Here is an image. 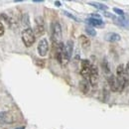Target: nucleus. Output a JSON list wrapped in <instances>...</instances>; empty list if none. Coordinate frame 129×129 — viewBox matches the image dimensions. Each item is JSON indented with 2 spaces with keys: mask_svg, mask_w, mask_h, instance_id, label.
I'll return each mask as SVG.
<instances>
[{
  "mask_svg": "<svg viewBox=\"0 0 129 129\" xmlns=\"http://www.w3.org/2000/svg\"><path fill=\"white\" fill-rule=\"evenodd\" d=\"M103 15L105 16V17H109V18H113V19H115V16H114V15H112V14H110L109 12H104Z\"/></svg>",
  "mask_w": 129,
  "mask_h": 129,
  "instance_id": "obj_24",
  "label": "nucleus"
},
{
  "mask_svg": "<svg viewBox=\"0 0 129 129\" xmlns=\"http://www.w3.org/2000/svg\"><path fill=\"white\" fill-rule=\"evenodd\" d=\"M78 42H79L80 47H82L84 50H88L91 46V42H90V38L86 37L85 35H80L78 37Z\"/></svg>",
  "mask_w": 129,
  "mask_h": 129,
  "instance_id": "obj_12",
  "label": "nucleus"
},
{
  "mask_svg": "<svg viewBox=\"0 0 129 129\" xmlns=\"http://www.w3.org/2000/svg\"><path fill=\"white\" fill-rule=\"evenodd\" d=\"M63 13L67 16V17H69V18H71V19H72L74 21H76V22H80V19L79 18H77V16H75V15H72L71 13H70V12H68V11H63Z\"/></svg>",
  "mask_w": 129,
  "mask_h": 129,
  "instance_id": "obj_20",
  "label": "nucleus"
},
{
  "mask_svg": "<svg viewBox=\"0 0 129 129\" xmlns=\"http://www.w3.org/2000/svg\"><path fill=\"white\" fill-rule=\"evenodd\" d=\"M55 57L56 60L58 61V63L61 64L62 67H66L70 62V57L66 51V47L64 44L62 42L59 45L56 46V52H55Z\"/></svg>",
  "mask_w": 129,
  "mask_h": 129,
  "instance_id": "obj_1",
  "label": "nucleus"
},
{
  "mask_svg": "<svg viewBox=\"0 0 129 129\" xmlns=\"http://www.w3.org/2000/svg\"><path fill=\"white\" fill-rule=\"evenodd\" d=\"M92 64L90 62V60H83L80 62V75L84 77V79L88 80V77H90V71H91Z\"/></svg>",
  "mask_w": 129,
  "mask_h": 129,
  "instance_id": "obj_6",
  "label": "nucleus"
},
{
  "mask_svg": "<svg viewBox=\"0 0 129 129\" xmlns=\"http://www.w3.org/2000/svg\"><path fill=\"white\" fill-rule=\"evenodd\" d=\"M15 121V116L9 111H0V123L12 124Z\"/></svg>",
  "mask_w": 129,
  "mask_h": 129,
  "instance_id": "obj_9",
  "label": "nucleus"
},
{
  "mask_svg": "<svg viewBox=\"0 0 129 129\" xmlns=\"http://www.w3.org/2000/svg\"><path fill=\"white\" fill-rule=\"evenodd\" d=\"M64 47H66V51H67L69 57L71 59V56H72V52H74V42H72L71 40H69L67 42V44L64 45Z\"/></svg>",
  "mask_w": 129,
  "mask_h": 129,
  "instance_id": "obj_16",
  "label": "nucleus"
},
{
  "mask_svg": "<svg viewBox=\"0 0 129 129\" xmlns=\"http://www.w3.org/2000/svg\"><path fill=\"white\" fill-rule=\"evenodd\" d=\"M85 23H87L90 27H103L104 26V22L102 21V19H95V18H87L85 19Z\"/></svg>",
  "mask_w": 129,
  "mask_h": 129,
  "instance_id": "obj_13",
  "label": "nucleus"
},
{
  "mask_svg": "<svg viewBox=\"0 0 129 129\" xmlns=\"http://www.w3.org/2000/svg\"><path fill=\"white\" fill-rule=\"evenodd\" d=\"M98 80H99V71H98V69H97V67H96V66L92 64L90 77H88V82H90V85L95 86L96 84H97Z\"/></svg>",
  "mask_w": 129,
  "mask_h": 129,
  "instance_id": "obj_8",
  "label": "nucleus"
},
{
  "mask_svg": "<svg viewBox=\"0 0 129 129\" xmlns=\"http://www.w3.org/2000/svg\"><path fill=\"white\" fill-rule=\"evenodd\" d=\"M22 41L27 48L32 47L36 41V36L34 34V31L32 28L24 29L22 32Z\"/></svg>",
  "mask_w": 129,
  "mask_h": 129,
  "instance_id": "obj_4",
  "label": "nucleus"
},
{
  "mask_svg": "<svg viewBox=\"0 0 129 129\" xmlns=\"http://www.w3.org/2000/svg\"><path fill=\"white\" fill-rule=\"evenodd\" d=\"M84 30H85V33H86L88 36H90V37H95V36H96V31H95V29H93L92 27L88 26V27H86Z\"/></svg>",
  "mask_w": 129,
  "mask_h": 129,
  "instance_id": "obj_19",
  "label": "nucleus"
},
{
  "mask_svg": "<svg viewBox=\"0 0 129 129\" xmlns=\"http://www.w3.org/2000/svg\"><path fill=\"white\" fill-rule=\"evenodd\" d=\"M116 78L118 83V92H122L128 84L125 76V66L123 64H120L116 68Z\"/></svg>",
  "mask_w": 129,
  "mask_h": 129,
  "instance_id": "obj_2",
  "label": "nucleus"
},
{
  "mask_svg": "<svg viewBox=\"0 0 129 129\" xmlns=\"http://www.w3.org/2000/svg\"><path fill=\"white\" fill-rule=\"evenodd\" d=\"M113 12L116 13L117 15H119V16H123L124 15V11L122 9H120V8H117V7L113 8Z\"/></svg>",
  "mask_w": 129,
  "mask_h": 129,
  "instance_id": "obj_21",
  "label": "nucleus"
},
{
  "mask_svg": "<svg viewBox=\"0 0 129 129\" xmlns=\"http://www.w3.org/2000/svg\"><path fill=\"white\" fill-rule=\"evenodd\" d=\"M88 4H90V6L96 8V9H98V10H103V11H105L107 10V6L106 5H104L102 3H96V2H88Z\"/></svg>",
  "mask_w": 129,
  "mask_h": 129,
  "instance_id": "obj_18",
  "label": "nucleus"
},
{
  "mask_svg": "<svg viewBox=\"0 0 129 129\" xmlns=\"http://www.w3.org/2000/svg\"><path fill=\"white\" fill-rule=\"evenodd\" d=\"M78 86H79V90L84 94L88 93V91H90V82H88L87 79H82L79 82Z\"/></svg>",
  "mask_w": 129,
  "mask_h": 129,
  "instance_id": "obj_14",
  "label": "nucleus"
},
{
  "mask_svg": "<svg viewBox=\"0 0 129 129\" xmlns=\"http://www.w3.org/2000/svg\"><path fill=\"white\" fill-rule=\"evenodd\" d=\"M125 76H126V78H127L128 83H129V62L126 64V66H125Z\"/></svg>",
  "mask_w": 129,
  "mask_h": 129,
  "instance_id": "obj_22",
  "label": "nucleus"
},
{
  "mask_svg": "<svg viewBox=\"0 0 129 129\" xmlns=\"http://www.w3.org/2000/svg\"><path fill=\"white\" fill-rule=\"evenodd\" d=\"M104 39H105V41H107L109 43H116L121 40V36L117 33H115V32H109V33L105 34Z\"/></svg>",
  "mask_w": 129,
  "mask_h": 129,
  "instance_id": "obj_11",
  "label": "nucleus"
},
{
  "mask_svg": "<svg viewBox=\"0 0 129 129\" xmlns=\"http://www.w3.org/2000/svg\"><path fill=\"white\" fill-rule=\"evenodd\" d=\"M107 83H108V86H109L111 91H113V92L118 91V83H117L116 76L110 75L108 77V78H107Z\"/></svg>",
  "mask_w": 129,
  "mask_h": 129,
  "instance_id": "obj_10",
  "label": "nucleus"
},
{
  "mask_svg": "<svg viewBox=\"0 0 129 129\" xmlns=\"http://www.w3.org/2000/svg\"><path fill=\"white\" fill-rule=\"evenodd\" d=\"M37 51L40 57H46L48 55V52H49V42L46 38H43L39 41L38 43V47H37Z\"/></svg>",
  "mask_w": 129,
  "mask_h": 129,
  "instance_id": "obj_7",
  "label": "nucleus"
},
{
  "mask_svg": "<svg viewBox=\"0 0 129 129\" xmlns=\"http://www.w3.org/2000/svg\"><path fill=\"white\" fill-rule=\"evenodd\" d=\"M51 32H52V41L55 46L59 45L62 43V37H63V32H62V26L58 21H54L51 25Z\"/></svg>",
  "mask_w": 129,
  "mask_h": 129,
  "instance_id": "obj_3",
  "label": "nucleus"
},
{
  "mask_svg": "<svg viewBox=\"0 0 129 129\" xmlns=\"http://www.w3.org/2000/svg\"><path fill=\"white\" fill-rule=\"evenodd\" d=\"M21 21H22V25L25 27V29L30 28V17H29L28 13H24L23 14L22 18H21Z\"/></svg>",
  "mask_w": 129,
  "mask_h": 129,
  "instance_id": "obj_17",
  "label": "nucleus"
},
{
  "mask_svg": "<svg viewBox=\"0 0 129 129\" xmlns=\"http://www.w3.org/2000/svg\"><path fill=\"white\" fill-rule=\"evenodd\" d=\"M55 5L57 7H60V6H62V3L60 1H55Z\"/></svg>",
  "mask_w": 129,
  "mask_h": 129,
  "instance_id": "obj_25",
  "label": "nucleus"
},
{
  "mask_svg": "<svg viewBox=\"0 0 129 129\" xmlns=\"http://www.w3.org/2000/svg\"><path fill=\"white\" fill-rule=\"evenodd\" d=\"M5 33V29H4V26H3V24L0 22V37H2Z\"/></svg>",
  "mask_w": 129,
  "mask_h": 129,
  "instance_id": "obj_23",
  "label": "nucleus"
},
{
  "mask_svg": "<svg viewBox=\"0 0 129 129\" xmlns=\"http://www.w3.org/2000/svg\"><path fill=\"white\" fill-rule=\"evenodd\" d=\"M34 2H36V3H41L42 1H41V0H34Z\"/></svg>",
  "mask_w": 129,
  "mask_h": 129,
  "instance_id": "obj_27",
  "label": "nucleus"
},
{
  "mask_svg": "<svg viewBox=\"0 0 129 129\" xmlns=\"http://www.w3.org/2000/svg\"><path fill=\"white\" fill-rule=\"evenodd\" d=\"M33 31L36 37H42L45 34V22L42 16H37L35 18V28Z\"/></svg>",
  "mask_w": 129,
  "mask_h": 129,
  "instance_id": "obj_5",
  "label": "nucleus"
},
{
  "mask_svg": "<svg viewBox=\"0 0 129 129\" xmlns=\"http://www.w3.org/2000/svg\"><path fill=\"white\" fill-rule=\"evenodd\" d=\"M101 69H102L103 72L105 75H109L110 76V66H109V63L106 60V58H104L103 61L101 62Z\"/></svg>",
  "mask_w": 129,
  "mask_h": 129,
  "instance_id": "obj_15",
  "label": "nucleus"
},
{
  "mask_svg": "<svg viewBox=\"0 0 129 129\" xmlns=\"http://www.w3.org/2000/svg\"><path fill=\"white\" fill-rule=\"evenodd\" d=\"M15 129H25V126H20V127H17V128H15Z\"/></svg>",
  "mask_w": 129,
  "mask_h": 129,
  "instance_id": "obj_26",
  "label": "nucleus"
}]
</instances>
